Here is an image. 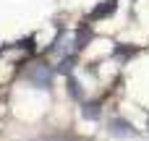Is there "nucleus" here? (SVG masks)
I'll return each instance as SVG.
<instances>
[{"label":"nucleus","instance_id":"7ed1b4c3","mask_svg":"<svg viewBox=\"0 0 149 141\" xmlns=\"http://www.w3.org/2000/svg\"><path fill=\"white\" fill-rule=\"evenodd\" d=\"M92 42V26L89 24H81L76 29V39H73V50H84L86 44Z\"/></svg>","mask_w":149,"mask_h":141},{"label":"nucleus","instance_id":"423d86ee","mask_svg":"<svg viewBox=\"0 0 149 141\" xmlns=\"http://www.w3.org/2000/svg\"><path fill=\"white\" fill-rule=\"evenodd\" d=\"M81 115H84L86 120H97V118H100V105L86 102V105H84V110H81Z\"/></svg>","mask_w":149,"mask_h":141},{"label":"nucleus","instance_id":"f03ea898","mask_svg":"<svg viewBox=\"0 0 149 141\" xmlns=\"http://www.w3.org/2000/svg\"><path fill=\"white\" fill-rule=\"evenodd\" d=\"M52 73H55V71H50L47 65H42V63H39V65H34V68H31L29 81H31V84H37L39 89H50V86H52Z\"/></svg>","mask_w":149,"mask_h":141},{"label":"nucleus","instance_id":"20e7f679","mask_svg":"<svg viewBox=\"0 0 149 141\" xmlns=\"http://www.w3.org/2000/svg\"><path fill=\"white\" fill-rule=\"evenodd\" d=\"M115 8H118V0H107L105 5H97L92 10V18H107V16L115 13Z\"/></svg>","mask_w":149,"mask_h":141},{"label":"nucleus","instance_id":"f257e3e1","mask_svg":"<svg viewBox=\"0 0 149 141\" xmlns=\"http://www.w3.org/2000/svg\"><path fill=\"white\" fill-rule=\"evenodd\" d=\"M107 131H110V136H115V139H136V136H139V131H136L126 118H110Z\"/></svg>","mask_w":149,"mask_h":141},{"label":"nucleus","instance_id":"0eeeda50","mask_svg":"<svg viewBox=\"0 0 149 141\" xmlns=\"http://www.w3.org/2000/svg\"><path fill=\"white\" fill-rule=\"evenodd\" d=\"M68 94L73 99H84V89H81V84L76 78H68Z\"/></svg>","mask_w":149,"mask_h":141},{"label":"nucleus","instance_id":"6e6552de","mask_svg":"<svg viewBox=\"0 0 149 141\" xmlns=\"http://www.w3.org/2000/svg\"><path fill=\"white\" fill-rule=\"evenodd\" d=\"M134 52H136L134 47H115V58H118V60H128Z\"/></svg>","mask_w":149,"mask_h":141},{"label":"nucleus","instance_id":"39448f33","mask_svg":"<svg viewBox=\"0 0 149 141\" xmlns=\"http://www.w3.org/2000/svg\"><path fill=\"white\" fill-rule=\"evenodd\" d=\"M73 71V55H65L58 65H55V73H63V76H68Z\"/></svg>","mask_w":149,"mask_h":141},{"label":"nucleus","instance_id":"1a4fd4ad","mask_svg":"<svg viewBox=\"0 0 149 141\" xmlns=\"http://www.w3.org/2000/svg\"><path fill=\"white\" fill-rule=\"evenodd\" d=\"M147 128H149V123H147Z\"/></svg>","mask_w":149,"mask_h":141}]
</instances>
